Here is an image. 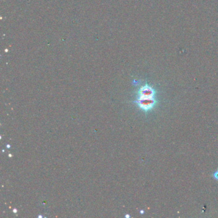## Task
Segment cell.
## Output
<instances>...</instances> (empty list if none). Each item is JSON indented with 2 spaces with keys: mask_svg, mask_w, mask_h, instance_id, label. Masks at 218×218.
<instances>
[{
  "mask_svg": "<svg viewBox=\"0 0 218 218\" xmlns=\"http://www.w3.org/2000/svg\"><path fill=\"white\" fill-rule=\"evenodd\" d=\"M136 102L138 104L140 108L144 111H148L151 110L156 103L155 97H138Z\"/></svg>",
  "mask_w": 218,
  "mask_h": 218,
  "instance_id": "cell-1",
  "label": "cell"
},
{
  "mask_svg": "<svg viewBox=\"0 0 218 218\" xmlns=\"http://www.w3.org/2000/svg\"><path fill=\"white\" fill-rule=\"evenodd\" d=\"M14 212H17V211H16V210H15V209H14Z\"/></svg>",
  "mask_w": 218,
  "mask_h": 218,
  "instance_id": "cell-3",
  "label": "cell"
},
{
  "mask_svg": "<svg viewBox=\"0 0 218 218\" xmlns=\"http://www.w3.org/2000/svg\"><path fill=\"white\" fill-rule=\"evenodd\" d=\"M155 94V90L147 85L141 86L138 90V97H154Z\"/></svg>",
  "mask_w": 218,
  "mask_h": 218,
  "instance_id": "cell-2",
  "label": "cell"
}]
</instances>
